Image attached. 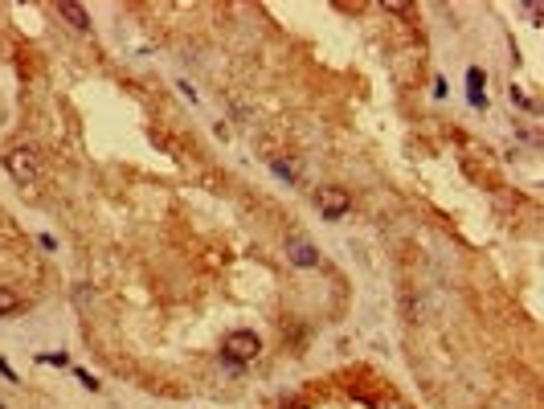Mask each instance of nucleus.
<instances>
[{
	"instance_id": "1",
	"label": "nucleus",
	"mask_w": 544,
	"mask_h": 409,
	"mask_svg": "<svg viewBox=\"0 0 544 409\" xmlns=\"http://www.w3.org/2000/svg\"><path fill=\"white\" fill-rule=\"evenodd\" d=\"M4 168H8V176L21 184L25 192H37V188H42V164H37V156H33L29 147H12V152L4 156Z\"/></svg>"
},
{
	"instance_id": "2",
	"label": "nucleus",
	"mask_w": 544,
	"mask_h": 409,
	"mask_svg": "<svg viewBox=\"0 0 544 409\" xmlns=\"http://www.w3.org/2000/svg\"><path fill=\"white\" fill-rule=\"evenodd\" d=\"M221 352H226V361H254L258 352H262V340L254 336V331H229L226 344H221Z\"/></svg>"
},
{
	"instance_id": "3",
	"label": "nucleus",
	"mask_w": 544,
	"mask_h": 409,
	"mask_svg": "<svg viewBox=\"0 0 544 409\" xmlns=\"http://www.w3.org/2000/svg\"><path fill=\"white\" fill-rule=\"evenodd\" d=\"M316 205H319V213H323L327 221H336V217H344V213L352 209V197H348L344 188L327 184V188H319V192H316Z\"/></svg>"
},
{
	"instance_id": "4",
	"label": "nucleus",
	"mask_w": 544,
	"mask_h": 409,
	"mask_svg": "<svg viewBox=\"0 0 544 409\" xmlns=\"http://www.w3.org/2000/svg\"><path fill=\"white\" fill-rule=\"evenodd\" d=\"M287 262H295V266L311 271V266H319V250L311 246V242H307V237L291 233V237H287Z\"/></svg>"
},
{
	"instance_id": "5",
	"label": "nucleus",
	"mask_w": 544,
	"mask_h": 409,
	"mask_svg": "<svg viewBox=\"0 0 544 409\" xmlns=\"http://www.w3.org/2000/svg\"><path fill=\"white\" fill-rule=\"evenodd\" d=\"M466 98H471V107H487V78L479 66L466 70Z\"/></svg>"
},
{
	"instance_id": "6",
	"label": "nucleus",
	"mask_w": 544,
	"mask_h": 409,
	"mask_svg": "<svg viewBox=\"0 0 544 409\" xmlns=\"http://www.w3.org/2000/svg\"><path fill=\"white\" fill-rule=\"evenodd\" d=\"M57 12H62V17H66V21H70L78 33H87V29H91V17H87V8H82V4H74V0H62V4H57Z\"/></svg>"
},
{
	"instance_id": "7",
	"label": "nucleus",
	"mask_w": 544,
	"mask_h": 409,
	"mask_svg": "<svg viewBox=\"0 0 544 409\" xmlns=\"http://www.w3.org/2000/svg\"><path fill=\"white\" fill-rule=\"evenodd\" d=\"M21 307V299H17V291H8V287H0V316L4 311H17Z\"/></svg>"
},
{
	"instance_id": "8",
	"label": "nucleus",
	"mask_w": 544,
	"mask_h": 409,
	"mask_svg": "<svg viewBox=\"0 0 544 409\" xmlns=\"http://www.w3.org/2000/svg\"><path fill=\"white\" fill-rule=\"evenodd\" d=\"M271 172H274V176H282V181H287V184L295 181V172H291V168H287L282 160H274V164H271Z\"/></svg>"
},
{
	"instance_id": "9",
	"label": "nucleus",
	"mask_w": 544,
	"mask_h": 409,
	"mask_svg": "<svg viewBox=\"0 0 544 409\" xmlns=\"http://www.w3.org/2000/svg\"><path fill=\"white\" fill-rule=\"evenodd\" d=\"M377 409H409V406H406V401H397V397L389 393V397H381V401H377Z\"/></svg>"
},
{
	"instance_id": "10",
	"label": "nucleus",
	"mask_w": 544,
	"mask_h": 409,
	"mask_svg": "<svg viewBox=\"0 0 544 409\" xmlns=\"http://www.w3.org/2000/svg\"><path fill=\"white\" fill-rule=\"evenodd\" d=\"M42 361H46V364H70V356H66V352H46Z\"/></svg>"
},
{
	"instance_id": "11",
	"label": "nucleus",
	"mask_w": 544,
	"mask_h": 409,
	"mask_svg": "<svg viewBox=\"0 0 544 409\" xmlns=\"http://www.w3.org/2000/svg\"><path fill=\"white\" fill-rule=\"evenodd\" d=\"M78 381H82V385H87V389H98V381H94L91 372H82V368H78Z\"/></svg>"
}]
</instances>
